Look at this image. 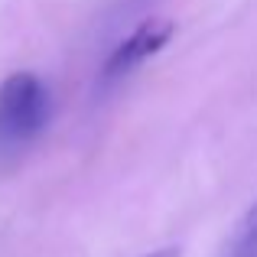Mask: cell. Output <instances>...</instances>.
<instances>
[{"mask_svg":"<svg viewBox=\"0 0 257 257\" xmlns=\"http://www.w3.org/2000/svg\"><path fill=\"white\" fill-rule=\"evenodd\" d=\"M173 33H176V26H173V20H166V17L144 20L131 36L114 46V52L104 62V78H120V75H127V72H134L137 65H144L147 59L157 56V52L170 43Z\"/></svg>","mask_w":257,"mask_h":257,"instance_id":"obj_2","label":"cell"},{"mask_svg":"<svg viewBox=\"0 0 257 257\" xmlns=\"http://www.w3.org/2000/svg\"><path fill=\"white\" fill-rule=\"evenodd\" d=\"M228 257H257V205L244 218L241 231L234 234V244H231V251H228Z\"/></svg>","mask_w":257,"mask_h":257,"instance_id":"obj_3","label":"cell"},{"mask_svg":"<svg viewBox=\"0 0 257 257\" xmlns=\"http://www.w3.org/2000/svg\"><path fill=\"white\" fill-rule=\"evenodd\" d=\"M49 120V91L33 72H13L0 85V144H26Z\"/></svg>","mask_w":257,"mask_h":257,"instance_id":"obj_1","label":"cell"}]
</instances>
